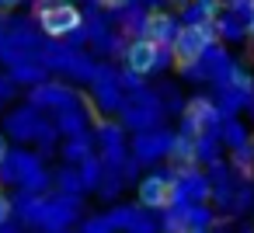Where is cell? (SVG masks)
<instances>
[{"label":"cell","instance_id":"obj_1","mask_svg":"<svg viewBox=\"0 0 254 233\" xmlns=\"http://www.w3.org/2000/svg\"><path fill=\"white\" fill-rule=\"evenodd\" d=\"M209 42H216V28H212V21H202V25H185V28H178V35L171 39L174 66H178V70H188V66H195V63L205 56Z\"/></svg>","mask_w":254,"mask_h":233},{"label":"cell","instance_id":"obj_2","mask_svg":"<svg viewBox=\"0 0 254 233\" xmlns=\"http://www.w3.org/2000/svg\"><path fill=\"white\" fill-rule=\"evenodd\" d=\"M39 25L46 35H70L80 28V11L73 4H53V7H42L39 11Z\"/></svg>","mask_w":254,"mask_h":233},{"label":"cell","instance_id":"obj_3","mask_svg":"<svg viewBox=\"0 0 254 233\" xmlns=\"http://www.w3.org/2000/svg\"><path fill=\"white\" fill-rule=\"evenodd\" d=\"M174 198H178L174 181H167V177H160V174H153V177H146V181L139 184V202H143L146 209H171Z\"/></svg>","mask_w":254,"mask_h":233},{"label":"cell","instance_id":"obj_4","mask_svg":"<svg viewBox=\"0 0 254 233\" xmlns=\"http://www.w3.org/2000/svg\"><path fill=\"white\" fill-rule=\"evenodd\" d=\"M157 59H160V46L153 42V39H136L132 46H129V53H126V63H129V70L132 73H150L153 66H157Z\"/></svg>","mask_w":254,"mask_h":233},{"label":"cell","instance_id":"obj_5","mask_svg":"<svg viewBox=\"0 0 254 233\" xmlns=\"http://www.w3.org/2000/svg\"><path fill=\"white\" fill-rule=\"evenodd\" d=\"M171 25H174V21H171L167 14L153 11V14L146 18V39H153L157 46H167V39H171V32H174Z\"/></svg>","mask_w":254,"mask_h":233},{"label":"cell","instance_id":"obj_6","mask_svg":"<svg viewBox=\"0 0 254 233\" xmlns=\"http://www.w3.org/2000/svg\"><path fill=\"white\" fill-rule=\"evenodd\" d=\"M188 122H191V125H195V132H198L202 125L216 122V108H212L205 98H195V101H188Z\"/></svg>","mask_w":254,"mask_h":233},{"label":"cell","instance_id":"obj_7","mask_svg":"<svg viewBox=\"0 0 254 233\" xmlns=\"http://www.w3.org/2000/svg\"><path fill=\"white\" fill-rule=\"evenodd\" d=\"M233 80H237V87H240V91H254V80H251L244 70H237V73H233Z\"/></svg>","mask_w":254,"mask_h":233},{"label":"cell","instance_id":"obj_8","mask_svg":"<svg viewBox=\"0 0 254 233\" xmlns=\"http://www.w3.org/2000/svg\"><path fill=\"white\" fill-rule=\"evenodd\" d=\"M7 219H11V202H7L4 195H0V226H4Z\"/></svg>","mask_w":254,"mask_h":233},{"label":"cell","instance_id":"obj_9","mask_svg":"<svg viewBox=\"0 0 254 233\" xmlns=\"http://www.w3.org/2000/svg\"><path fill=\"white\" fill-rule=\"evenodd\" d=\"M195 4H198V7H205V11H209V14H212V11H216V0H195Z\"/></svg>","mask_w":254,"mask_h":233},{"label":"cell","instance_id":"obj_10","mask_svg":"<svg viewBox=\"0 0 254 233\" xmlns=\"http://www.w3.org/2000/svg\"><path fill=\"white\" fill-rule=\"evenodd\" d=\"M101 4H105V7H126L129 0H101Z\"/></svg>","mask_w":254,"mask_h":233},{"label":"cell","instance_id":"obj_11","mask_svg":"<svg viewBox=\"0 0 254 233\" xmlns=\"http://www.w3.org/2000/svg\"><path fill=\"white\" fill-rule=\"evenodd\" d=\"M4 157H7V143H4V136H0V164H4Z\"/></svg>","mask_w":254,"mask_h":233},{"label":"cell","instance_id":"obj_12","mask_svg":"<svg viewBox=\"0 0 254 233\" xmlns=\"http://www.w3.org/2000/svg\"><path fill=\"white\" fill-rule=\"evenodd\" d=\"M251 39H254V21H251Z\"/></svg>","mask_w":254,"mask_h":233},{"label":"cell","instance_id":"obj_13","mask_svg":"<svg viewBox=\"0 0 254 233\" xmlns=\"http://www.w3.org/2000/svg\"><path fill=\"white\" fill-rule=\"evenodd\" d=\"M251 11H254V0H251Z\"/></svg>","mask_w":254,"mask_h":233}]
</instances>
